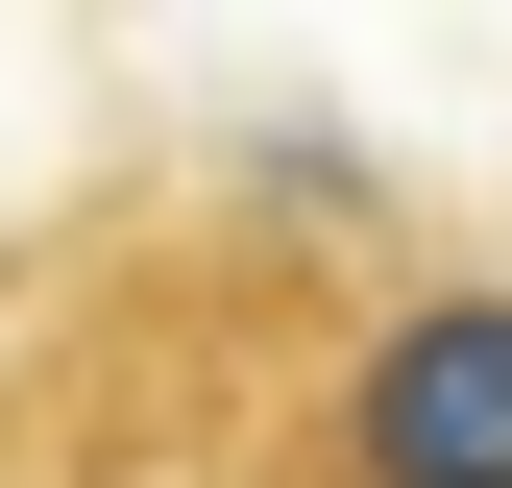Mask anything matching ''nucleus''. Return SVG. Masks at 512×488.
Listing matches in <instances>:
<instances>
[{"mask_svg":"<svg viewBox=\"0 0 512 488\" xmlns=\"http://www.w3.org/2000/svg\"><path fill=\"white\" fill-rule=\"evenodd\" d=\"M317 440H342V488H512V293H415Z\"/></svg>","mask_w":512,"mask_h":488,"instance_id":"f257e3e1","label":"nucleus"}]
</instances>
